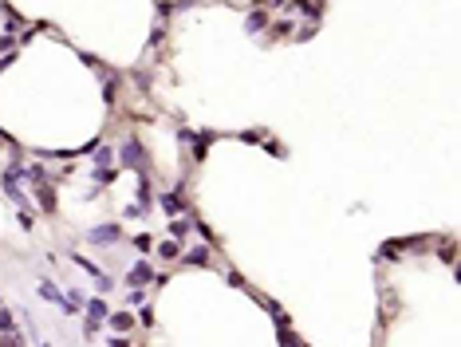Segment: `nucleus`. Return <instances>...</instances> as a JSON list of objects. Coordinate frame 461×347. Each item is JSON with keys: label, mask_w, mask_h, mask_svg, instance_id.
I'll use <instances>...</instances> for the list:
<instances>
[{"label": "nucleus", "mask_w": 461, "mask_h": 347, "mask_svg": "<svg viewBox=\"0 0 461 347\" xmlns=\"http://www.w3.org/2000/svg\"><path fill=\"white\" fill-rule=\"evenodd\" d=\"M87 316L95 319V324H99V319L106 316V304H103V300H87Z\"/></svg>", "instance_id": "nucleus-6"}, {"label": "nucleus", "mask_w": 461, "mask_h": 347, "mask_svg": "<svg viewBox=\"0 0 461 347\" xmlns=\"http://www.w3.org/2000/svg\"><path fill=\"white\" fill-rule=\"evenodd\" d=\"M111 324H115V328H119V332H126V328H130V324H134V319L126 316V312H122V316H119V312H115V316H111Z\"/></svg>", "instance_id": "nucleus-11"}, {"label": "nucleus", "mask_w": 461, "mask_h": 347, "mask_svg": "<svg viewBox=\"0 0 461 347\" xmlns=\"http://www.w3.org/2000/svg\"><path fill=\"white\" fill-rule=\"evenodd\" d=\"M185 233H189V221H185V217H181V221L174 217V225H170V237H178V241H181Z\"/></svg>", "instance_id": "nucleus-8"}, {"label": "nucleus", "mask_w": 461, "mask_h": 347, "mask_svg": "<svg viewBox=\"0 0 461 347\" xmlns=\"http://www.w3.org/2000/svg\"><path fill=\"white\" fill-rule=\"evenodd\" d=\"M115 178H119V174H115L111 166H99V170H95V181H103V185H106V181H115Z\"/></svg>", "instance_id": "nucleus-10"}, {"label": "nucleus", "mask_w": 461, "mask_h": 347, "mask_svg": "<svg viewBox=\"0 0 461 347\" xmlns=\"http://www.w3.org/2000/svg\"><path fill=\"white\" fill-rule=\"evenodd\" d=\"M40 201H44V209H47V213H56V194H51L47 185H40Z\"/></svg>", "instance_id": "nucleus-9"}, {"label": "nucleus", "mask_w": 461, "mask_h": 347, "mask_svg": "<svg viewBox=\"0 0 461 347\" xmlns=\"http://www.w3.org/2000/svg\"><path fill=\"white\" fill-rule=\"evenodd\" d=\"M115 237H122L119 225H99V229H91V233H87V241H91V245H111Z\"/></svg>", "instance_id": "nucleus-2"}, {"label": "nucleus", "mask_w": 461, "mask_h": 347, "mask_svg": "<svg viewBox=\"0 0 461 347\" xmlns=\"http://www.w3.org/2000/svg\"><path fill=\"white\" fill-rule=\"evenodd\" d=\"M95 158H99V166H106V162H111V146H99V150H95Z\"/></svg>", "instance_id": "nucleus-14"}, {"label": "nucleus", "mask_w": 461, "mask_h": 347, "mask_svg": "<svg viewBox=\"0 0 461 347\" xmlns=\"http://www.w3.org/2000/svg\"><path fill=\"white\" fill-rule=\"evenodd\" d=\"M280 343H284V347H296V335H292L288 328H284V332H280Z\"/></svg>", "instance_id": "nucleus-15"}, {"label": "nucleus", "mask_w": 461, "mask_h": 347, "mask_svg": "<svg viewBox=\"0 0 461 347\" xmlns=\"http://www.w3.org/2000/svg\"><path fill=\"white\" fill-rule=\"evenodd\" d=\"M119 162L122 166H142V146H138V142H122V150H119Z\"/></svg>", "instance_id": "nucleus-1"}, {"label": "nucleus", "mask_w": 461, "mask_h": 347, "mask_svg": "<svg viewBox=\"0 0 461 347\" xmlns=\"http://www.w3.org/2000/svg\"><path fill=\"white\" fill-rule=\"evenodd\" d=\"M185 260H189V264H205V260H209V253H205V249H194V253H189Z\"/></svg>", "instance_id": "nucleus-12"}, {"label": "nucleus", "mask_w": 461, "mask_h": 347, "mask_svg": "<svg viewBox=\"0 0 461 347\" xmlns=\"http://www.w3.org/2000/svg\"><path fill=\"white\" fill-rule=\"evenodd\" d=\"M158 253H162V257H178V241H166V245H158Z\"/></svg>", "instance_id": "nucleus-13"}, {"label": "nucleus", "mask_w": 461, "mask_h": 347, "mask_svg": "<svg viewBox=\"0 0 461 347\" xmlns=\"http://www.w3.org/2000/svg\"><path fill=\"white\" fill-rule=\"evenodd\" d=\"M40 292H44V300H51V304H67V300H63V292L56 284H47V280L40 284Z\"/></svg>", "instance_id": "nucleus-5"}, {"label": "nucleus", "mask_w": 461, "mask_h": 347, "mask_svg": "<svg viewBox=\"0 0 461 347\" xmlns=\"http://www.w3.org/2000/svg\"><path fill=\"white\" fill-rule=\"evenodd\" d=\"M150 280V264H134V272H130V284L134 288H142Z\"/></svg>", "instance_id": "nucleus-4"}, {"label": "nucleus", "mask_w": 461, "mask_h": 347, "mask_svg": "<svg viewBox=\"0 0 461 347\" xmlns=\"http://www.w3.org/2000/svg\"><path fill=\"white\" fill-rule=\"evenodd\" d=\"M162 209L170 213V217H178V213L185 209V201H181V194H166V197H162Z\"/></svg>", "instance_id": "nucleus-3"}, {"label": "nucleus", "mask_w": 461, "mask_h": 347, "mask_svg": "<svg viewBox=\"0 0 461 347\" xmlns=\"http://www.w3.org/2000/svg\"><path fill=\"white\" fill-rule=\"evenodd\" d=\"M264 24H268V12H253V16H249V24H245V28H249V32H260V28H264Z\"/></svg>", "instance_id": "nucleus-7"}]
</instances>
